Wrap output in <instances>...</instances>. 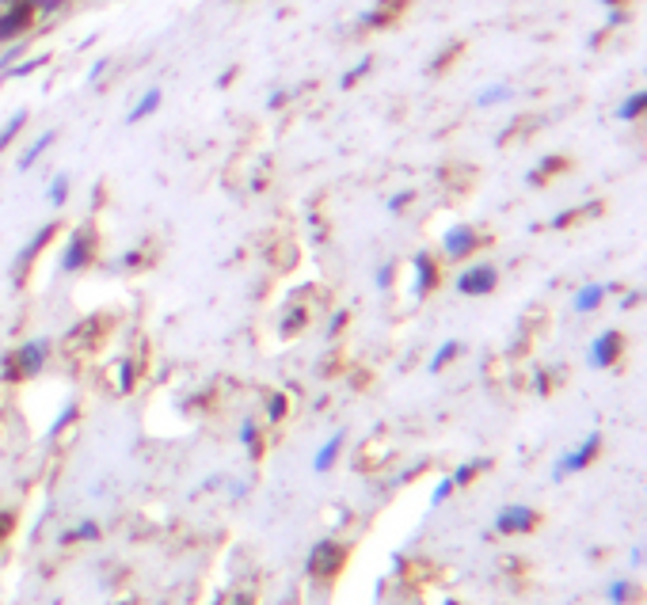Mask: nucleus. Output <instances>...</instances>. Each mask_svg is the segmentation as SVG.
Listing matches in <instances>:
<instances>
[{
    "instance_id": "obj_1",
    "label": "nucleus",
    "mask_w": 647,
    "mask_h": 605,
    "mask_svg": "<svg viewBox=\"0 0 647 605\" xmlns=\"http://www.w3.org/2000/svg\"><path fill=\"white\" fill-rule=\"evenodd\" d=\"M46 362H50V340L39 335V340H28L12 354H4L0 369H4V382H31V377H39L46 369Z\"/></svg>"
},
{
    "instance_id": "obj_2",
    "label": "nucleus",
    "mask_w": 647,
    "mask_h": 605,
    "mask_svg": "<svg viewBox=\"0 0 647 605\" xmlns=\"http://www.w3.org/2000/svg\"><path fill=\"white\" fill-rule=\"evenodd\" d=\"M96 252H100V232L92 229V225H76V229L65 237L62 255H58V271L62 274L88 271V267L96 263Z\"/></svg>"
},
{
    "instance_id": "obj_3",
    "label": "nucleus",
    "mask_w": 647,
    "mask_h": 605,
    "mask_svg": "<svg viewBox=\"0 0 647 605\" xmlns=\"http://www.w3.org/2000/svg\"><path fill=\"white\" fill-rule=\"evenodd\" d=\"M480 248H484V232L472 229L469 221H457L453 229H446V237H442V259H450V263L472 259Z\"/></svg>"
},
{
    "instance_id": "obj_4",
    "label": "nucleus",
    "mask_w": 647,
    "mask_h": 605,
    "mask_svg": "<svg viewBox=\"0 0 647 605\" xmlns=\"http://www.w3.org/2000/svg\"><path fill=\"white\" fill-rule=\"evenodd\" d=\"M499 286V271L491 263H469L457 274V293L461 298H488Z\"/></svg>"
},
{
    "instance_id": "obj_5",
    "label": "nucleus",
    "mask_w": 647,
    "mask_h": 605,
    "mask_svg": "<svg viewBox=\"0 0 647 605\" xmlns=\"http://www.w3.org/2000/svg\"><path fill=\"white\" fill-rule=\"evenodd\" d=\"M58 232H62V225H58V221H50V225H42V229L34 232V237L28 240V244H23V252L15 255V263H12V279H15V282H23V279H28V274H31V267L39 263V255L46 252V248H50V240H54Z\"/></svg>"
},
{
    "instance_id": "obj_6",
    "label": "nucleus",
    "mask_w": 647,
    "mask_h": 605,
    "mask_svg": "<svg viewBox=\"0 0 647 605\" xmlns=\"http://www.w3.org/2000/svg\"><path fill=\"white\" fill-rule=\"evenodd\" d=\"M598 449H602V435H598V430H591V435H586V442H580L575 449H567V453L560 457L556 469H552V477L567 480V477H575V472H583L586 465H591L594 457H598Z\"/></svg>"
},
{
    "instance_id": "obj_7",
    "label": "nucleus",
    "mask_w": 647,
    "mask_h": 605,
    "mask_svg": "<svg viewBox=\"0 0 647 605\" xmlns=\"http://www.w3.org/2000/svg\"><path fill=\"white\" fill-rule=\"evenodd\" d=\"M620 351H625V335L609 327V332L594 335V343L586 347V362H591V369H609L620 358Z\"/></svg>"
},
{
    "instance_id": "obj_8",
    "label": "nucleus",
    "mask_w": 647,
    "mask_h": 605,
    "mask_svg": "<svg viewBox=\"0 0 647 605\" xmlns=\"http://www.w3.org/2000/svg\"><path fill=\"white\" fill-rule=\"evenodd\" d=\"M305 567H309V575H316V578H332L343 567V544H335L332 538L316 541V549L309 552Z\"/></svg>"
},
{
    "instance_id": "obj_9",
    "label": "nucleus",
    "mask_w": 647,
    "mask_h": 605,
    "mask_svg": "<svg viewBox=\"0 0 647 605\" xmlns=\"http://www.w3.org/2000/svg\"><path fill=\"white\" fill-rule=\"evenodd\" d=\"M533 525H538V510L522 503H511L495 514V533H530Z\"/></svg>"
},
{
    "instance_id": "obj_10",
    "label": "nucleus",
    "mask_w": 647,
    "mask_h": 605,
    "mask_svg": "<svg viewBox=\"0 0 647 605\" xmlns=\"http://www.w3.org/2000/svg\"><path fill=\"white\" fill-rule=\"evenodd\" d=\"M408 267H411V274H416V298H427V293L438 286V274H442L438 271V263L427 252H419V255L408 259Z\"/></svg>"
},
{
    "instance_id": "obj_11",
    "label": "nucleus",
    "mask_w": 647,
    "mask_h": 605,
    "mask_svg": "<svg viewBox=\"0 0 647 605\" xmlns=\"http://www.w3.org/2000/svg\"><path fill=\"white\" fill-rule=\"evenodd\" d=\"M606 298H609V286H602V282H583V290L575 293V309H580L583 316H591L606 305Z\"/></svg>"
},
{
    "instance_id": "obj_12",
    "label": "nucleus",
    "mask_w": 647,
    "mask_h": 605,
    "mask_svg": "<svg viewBox=\"0 0 647 605\" xmlns=\"http://www.w3.org/2000/svg\"><path fill=\"white\" fill-rule=\"evenodd\" d=\"M340 449H343V430H340V435H332L321 449H316V457H313V472H316V477L332 472V465H335V457H340Z\"/></svg>"
},
{
    "instance_id": "obj_13",
    "label": "nucleus",
    "mask_w": 647,
    "mask_h": 605,
    "mask_svg": "<svg viewBox=\"0 0 647 605\" xmlns=\"http://www.w3.org/2000/svg\"><path fill=\"white\" fill-rule=\"evenodd\" d=\"M81 541H100V525L92 522V518H84V522H76L69 533H62V544H81Z\"/></svg>"
},
{
    "instance_id": "obj_14",
    "label": "nucleus",
    "mask_w": 647,
    "mask_h": 605,
    "mask_svg": "<svg viewBox=\"0 0 647 605\" xmlns=\"http://www.w3.org/2000/svg\"><path fill=\"white\" fill-rule=\"evenodd\" d=\"M457 354H461V343H457V340H446L442 347L435 351V358H430V374H442V369L450 366Z\"/></svg>"
},
{
    "instance_id": "obj_15",
    "label": "nucleus",
    "mask_w": 647,
    "mask_h": 605,
    "mask_svg": "<svg viewBox=\"0 0 647 605\" xmlns=\"http://www.w3.org/2000/svg\"><path fill=\"white\" fill-rule=\"evenodd\" d=\"M46 202L54 206V210H62V206L69 202V176H65V171H62V176H54V179H50Z\"/></svg>"
},
{
    "instance_id": "obj_16",
    "label": "nucleus",
    "mask_w": 647,
    "mask_h": 605,
    "mask_svg": "<svg viewBox=\"0 0 647 605\" xmlns=\"http://www.w3.org/2000/svg\"><path fill=\"white\" fill-rule=\"evenodd\" d=\"M50 145H54V134H42V137H39V142H34V145H31V149H28V153H23V157H20V171H28V168H31V164H34V160H39V157H42V153H46V149H50Z\"/></svg>"
},
{
    "instance_id": "obj_17",
    "label": "nucleus",
    "mask_w": 647,
    "mask_h": 605,
    "mask_svg": "<svg viewBox=\"0 0 647 605\" xmlns=\"http://www.w3.org/2000/svg\"><path fill=\"white\" fill-rule=\"evenodd\" d=\"M396 274H400V259H388V263L377 267V290H382V293L393 290Z\"/></svg>"
},
{
    "instance_id": "obj_18",
    "label": "nucleus",
    "mask_w": 647,
    "mask_h": 605,
    "mask_svg": "<svg viewBox=\"0 0 647 605\" xmlns=\"http://www.w3.org/2000/svg\"><path fill=\"white\" fill-rule=\"evenodd\" d=\"M160 107V92H145L142 103H137L134 111H129V123H142L145 115H153V111Z\"/></svg>"
},
{
    "instance_id": "obj_19",
    "label": "nucleus",
    "mask_w": 647,
    "mask_h": 605,
    "mask_svg": "<svg viewBox=\"0 0 647 605\" xmlns=\"http://www.w3.org/2000/svg\"><path fill=\"white\" fill-rule=\"evenodd\" d=\"M488 469V461H469V465H465V469H457L453 472V488H465V483H472V477H477V472H484Z\"/></svg>"
},
{
    "instance_id": "obj_20",
    "label": "nucleus",
    "mask_w": 647,
    "mask_h": 605,
    "mask_svg": "<svg viewBox=\"0 0 647 605\" xmlns=\"http://www.w3.org/2000/svg\"><path fill=\"white\" fill-rule=\"evenodd\" d=\"M640 111H644V96H628V103L617 111V115L625 118V123H633V118H640Z\"/></svg>"
},
{
    "instance_id": "obj_21",
    "label": "nucleus",
    "mask_w": 647,
    "mask_h": 605,
    "mask_svg": "<svg viewBox=\"0 0 647 605\" xmlns=\"http://www.w3.org/2000/svg\"><path fill=\"white\" fill-rule=\"evenodd\" d=\"M453 480L450 477H446V480H438V488H435V496H430V507H442L446 503V499H450L453 496Z\"/></svg>"
},
{
    "instance_id": "obj_22",
    "label": "nucleus",
    "mask_w": 647,
    "mask_h": 605,
    "mask_svg": "<svg viewBox=\"0 0 647 605\" xmlns=\"http://www.w3.org/2000/svg\"><path fill=\"white\" fill-rule=\"evenodd\" d=\"M628 594H633V586H628V583H614V586H609V602H614V605H625Z\"/></svg>"
},
{
    "instance_id": "obj_23",
    "label": "nucleus",
    "mask_w": 647,
    "mask_h": 605,
    "mask_svg": "<svg viewBox=\"0 0 647 605\" xmlns=\"http://www.w3.org/2000/svg\"><path fill=\"white\" fill-rule=\"evenodd\" d=\"M12 525H15V514H12V510H0V544L8 541V533H12Z\"/></svg>"
},
{
    "instance_id": "obj_24",
    "label": "nucleus",
    "mask_w": 647,
    "mask_h": 605,
    "mask_svg": "<svg viewBox=\"0 0 647 605\" xmlns=\"http://www.w3.org/2000/svg\"><path fill=\"white\" fill-rule=\"evenodd\" d=\"M411 202V191L408 195H396V198H388V213H400L404 210V206H408Z\"/></svg>"
},
{
    "instance_id": "obj_25",
    "label": "nucleus",
    "mask_w": 647,
    "mask_h": 605,
    "mask_svg": "<svg viewBox=\"0 0 647 605\" xmlns=\"http://www.w3.org/2000/svg\"><path fill=\"white\" fill-rule=\"evenodd\" d=\"M282 415H286V400H282V396H274V400H271V419H282Z\"/></svg>"
},
{
    "instance_id": "obj_26",
    "label": "nucleus",
    "mask_w": 647,
    "mask_h": 605,
    "mask_svg": "<svg viewBox=\"0 0 647 605\" xmlns=\"http://www.w3.org/2000/svg\"><path fill=\"white\" fill-rule=\"evenodd\" d=\"M240 438H244V446H255V423H244V430H240Z\"/></svg>"
},
{
    "instance_id": "obj_27",
    "label": "nucleus",
    "mask_w": 647,
    "mask_h": 605,
    "mask_svg": "<svg viewBox=\"0 0 647 605\" xmlns=\"http://www.w3.org/2000/svg\"><path fill=\"white\" fill-rule=\"evenodd\" d=\"M31 4L39 8V12H46V8H58V4H62V0H31Z\"/></svg>"
}]
</instances>
